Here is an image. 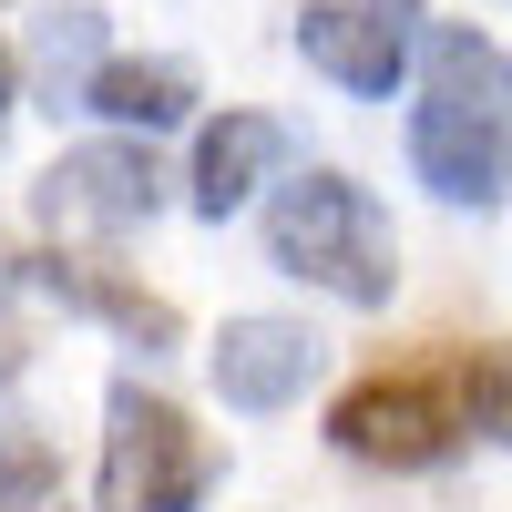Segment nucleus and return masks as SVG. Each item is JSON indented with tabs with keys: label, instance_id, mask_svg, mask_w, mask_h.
<instances>
[{
	"label": "nucleus",
	"instance_id": "obj_2",
	"mask_svg": "<svg viewBox=\"0 0 512 512\" xmlns=\"http://www.w3.org/2000/svg\"><path fill=\"white\" fill-rule=\"evenodd\" d=\"M267 256L287 277H308L328 297H349V308H390L400 297V236L379 216V195L308 164V175H287L277 205H267Z\"/></svg>",
	"mask_w": 512,
	"mask_h": 512
},
{
	"label": "nucleus",
	"instance_id": "obj_6",
	"mask_svg": "<svg viewBox=\"0 0 512 512\" xmlns=\"http://www.w3.org/2000/svg\"><path fill=\"white\" fill-rule=\"evenodd\" d=\"M410 31H420V0H308V11H297V52H308L338 93L390 103L400 72H410Z\"/></svg>",
	"mask_w": 512,
	"mask_h": 512
},
{
	"label": "nucleus",
	"instance_id": "obj_13",
	"mask_svg": "<svg viewBox=\"0 0 512 512\" xmlns=\"http://www.w3.org/2000/svg\"><path fill=\"white\" fill-rule=\"evenodd\" d=\"M451 379H461V420H472L482 441H502V451H512V349H482V359H461Z\"/></svg>",
	"mask_w": 512,
	"mask_h": 512
},
{
	"label": "nucleus",
	"instance_id": "obj_12",
	"mask_svg": "<svg viewBox=\"0 0 512 512\" xmlns=\"http://www.w3.org/2000/svg\"><path fill=\"white\" fill-rule=\"evenodd\" d=\"M41 492H52V441L21 410H0V512H41Z\"/></svg>",
	"mask_w": 512,
	"mask_h": 512
},
{
	"label": "nucleus",
	"instance_id": "obj_9",
	"mask_svg": "<svg viewBox=\"0 0 512 512\" xmlns=\"http://www.w3.org/2000/svg\"><path fill=\"white\" fill-rule=\"evenodd\" d=\"M21 287H41L52 308L113 318L144 359H154V349H175V308H164V297H144V287H123V277H103V267H52V256H31V267H21Z\"/></svg>",
	"mask_w": 512,
	"mask_h": 512
},
{
	"label": "nucleus",
	"instance_id": "obj_10",
	"mask_svg": "<svg viewBox=\"0 0 512 512\" xmlns=\"http://www.w3.org/2000/svg\"><path fill=\"white\" fill-rule=\"evenodd\" d=\"M82 113L164 134V123H185V113H195V72H185V62H103L93 82H82Z\"/></svg>",
	"mask_w": 512,
	"mask_h": 512
},
{
	"label": "nucleus",
	"instance_id": "obj_14",
	"mask_svg": "<svg viewBox=\"0 0 512 512\" xmlns=\"http://www.w3.org/2000/svg\"><path fill=\"white\" fill-rule=\"evenodd\" d=\"M0 123H11V52H0Z\"/></svg>",
	"mask_w": 512,
	"mask_h": 512
},
{
	"label": "nucleus",
	"instance_id": "obj_11",
	"mask_svg": "<svg viewBox=\"0 0 512 512\" xmlns=\"http://www.w3.org/2000/svg\"><path fill=\"white\" fill-rule=\"evenodd\" d=\"M31 72H41V93H72V103H82V82L103 72V11H41Z\"/></svg>",
	"mask_w": 512,
	"mask_h": 512
},
{
	"label": "nucleus",
	"instance_id": "obj_4",
	"mask_svg": "<svg viewBox=\"0 0 512 512\" xmlns=\"http://www.w3.org/2000/svg\"><path fill=\"white\" fill-rule=\"evenodd\" d=\"M461 431H472L461 379H441V369H379L328 410V441L349 461H379V472H441L461 451Z\"/></svg>",
	"mask_w": 512,
	"mask_h": 512
},
{
	"label": "nucleus",
	"instance_id": "obj_7",
	"mask_svg": "<svg viewBox=\"0 0 512 512\" xmlns=\"http://www.w3.org/2000/svg\"><path fill=\"white\" fill-rule=\"evenodd\" d=\"M318 369H328V338L297 318H226L216 349H205V379H216L226 410H287V400H308Z\"/></svg>",
	"mask_w": 512,
	"mask_h": 512
},
{
	"label": "nucleus",
	"instance_id": "obj_8",
	"mask_svg": "<svg viewBox=\"0 0 512 512\" xmlns=\"http://www.w3.org/2000/svg\"><path fill=\"white\" fill-rule=\"evenodd\" d=\"M287 154H297V134H287L277 113H226V123H205V144H195V216L226 226Z\"/></svg>",
	"mask_w": 512,
	"mask_h": 512
},
{
	"label": "nucleus",
	"instance_id": "obj_1",
	"mask_svg": "<svg viewBox=\"0 0 512 512\" xmlns=\"http://www.w3.org/2000/svg\"><path fill=\"white\" fill-rule=\"evenodd\" d=\"M410 175L441 205L512 195V52L482 31H431V82L410 103Z\"/></svg>",
	"mask_w": 512,
	"mask_h": 512
},
{
	"label": "nucleus",
	"instance_id": "obj_3",
	"mask_svg": "<svg viewBox=\"0 0 512 512\" xmlns=\"http://www.w3.org/2000/svg\"><path fill=\"white\" fill-rule=\"evenodd\" d=\"M205 492H216V441H205L164 390L113 379V400H103V482H93V502H103V512H195Z\"/></svg>",
	"mask_w": 512,
	"mask_h": 512
},
{
	"label": "nucleus",
	"instance_id": "obj_5",
	"mask_svg": "<svg viewBox=\"0 0 512 512\" xmlns=\"http://www.w3.org/2000/svg\"><path fill=\"white\" fill-rule=\"evenodd\" d=\"M31 205H41L52 236H134L164 205V175H154L144 144H72L52 175L31 185Z\"/></svg>",
	"mask_w": 512,
	"mask_h": 512
}]
</instances>
